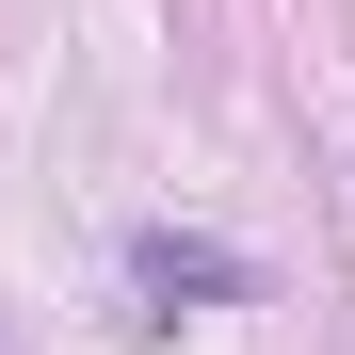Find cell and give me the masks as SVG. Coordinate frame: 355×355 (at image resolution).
I'll use <instances>...</instances> for the list:
<instances>
[{
    "label": "cell",
    "mask_w": 355,
    "mask_h": 355,
    "mask_svg": "<svg viewBox=\"0 0 355 355\" xmlns=\"http://www.w3.org/2000/svg\"><path fill=\"white\" fill-rule=\"evenodd\" d=\"M146 291H194V307H243V259H226V243H178V226H146Z\"/></svg>",
    "instance_id": "1"
}]
</instances>
